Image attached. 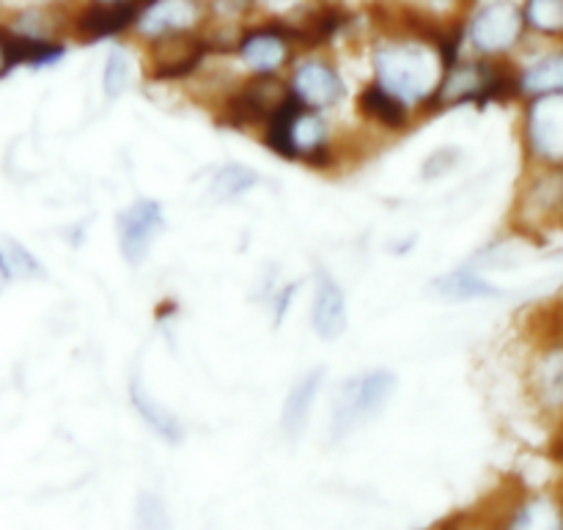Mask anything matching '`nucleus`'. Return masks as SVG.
Wrapping results in <instances>:
<instances>
[{
  "instance_id": "obj_1",
  "label": "nucleus",
  "mask_w": 563,
  "mask_h": 530,
  "mask_svg": "<svg viewBox=\"0 0 563 530\" xmlns=\"http://www.w3.org/2000/svg\"><path fill=\"white\" fill-rule=\"evenodd\" d=\"M379 86L401 102H421L438 88L440 60L421 44H394L377 53Z\"/></svg>"
},
{
  "instance_id": "obj_2",
  "label": "nucleus",
  "mask_w": 563,
  "mask_h": 530,
  "mask_svg": "<svg viewBox=\"0 0 563 530\" xmlns=\"http://www.w3.org/2000/svg\"><path fill=\"white\" fill-rule=\"evenodd\" d=\"M396 390V377L390 372H363L346 379L339 388L333 405V434L346 438L388 407Z\"/></svg>"
},
{
  "instance_id": "obj_3",
  "label": "nucleus",
  "mask_w": 563,
  "mask_h": 530,
  "mask_svg": "<svg viewBox=\"0 0 563 530\" xmlns=\"http://www.w3.org/2000/svg\"><path fill=\"white\" fill-rule=\"evenodd\" d=\"M119 245H121V256L137 267L143 264V258L148 256L152 251L154 236L163 231L165 218H163V207L157 201H148V198H137L135 203L124 209L119 214Z\"/></svg>"
},
{
  "instance_id": "obj_4",
  "label": "nucleus",
  "mask_w": 563,
  "mask_h": 530,
  "mask_svg": "<svg viewBox=\"0 0 563 530\" xmlns=\"http://www.w3.org/2000/svg\"><path fill=\"white\" fill-rule=\"evenodd\" d=\"M522 25H526V14L509 0H500L478 11L473 20V44L484 53H504L520 38Z\"/></svg>"
},
{
  "instance_id": "obj_5",
  "label": "nucleus",
  "mask_w": 563,
  "mask_h": 530,
  "mask_svg": "<svg viewBox=\"0 0 563 530\" xmlns=\"http://www.w3.org/2000/svg\"><path fill=\"white\" fill-rule=\"evenodd\" d=\"M531 141L542 157L563 159V93H542L531 108Z\"/></svg>"
},
{
  "instance_id": "obj_6",
  "label": "nucleus",
  "mask_w": 563,
  "mask_h": 530,
  "mask_svg": "<svg viewBox=\"0 0 563 530\" xmlns=\"http://www.w3.org/2000/svg\"><path fill=\"white\" fill-rule=\"evenodd\" d=\"M313 330L319 339H339L346 330V297L333 275L322 273L317 280V295H313Z\"/></svg>"
},
{
  "instance_id": "obj_7",
  "label": "nucleus",
  "mask_w": 563,
  "mask_h": 530,
  "mask_svg": "<svg viewBox=\"0 0 563 530\" xmlns=\"http://www.w3.org/2000/svg\"><path fill=\"white\" fill-rule=\"evenodd\" d=\"M322 368H313L306 377L297 379L295 388L289 390L284 401V416H280V429L289 440L302 438L308 427V418H311L313 405H317L319 388H322Z\"/></svg>"
},
{
  "instance_id": "obj_8",
  "label": "nucleus",
  "mask_w": 563,
  "mask_h": 530,
  "mask_svg": "<svg viewBox=\"0 0 563 530\" xmlns=\"http://www.w3.org/2000/svg\"><path fill=\"white\" fill-rule=\"evenodd\" d=\"M295 97L308 108H328L341 97L339 75L324 64L300 66L295 75Z\"/></svg>"
},
{
  "instance_id": "obj_9",
  "label": "nucleus",
  "mask_w": 563,
  "mask_h": 530,
  "mask_svg": "<svg viewBox=\"0 0 563 530\" xmlns=\"http://www.w3.org/2000/svg\"><path fill=\"white\" fill-rule=\"evenodd\" d=\"M192 22H196V5L190 0H157L141 16V31L148 36H159V33L190 27Z\"/></svg>"
},
{
  "instance_id": "obj_10",
  "label": "nucleus",
  "mask_w": 563,
  "mask_h": 530,
  "mask_svg": "<svg viewBox=\"0 0 563 530\" xmlns=\"http://www.w3.org/2000/svg\"><path fill=\"white\" fill-rule=\"evenodd\" d=\"M242 58H245V64L251 66V69L267 75V71L278 69V66L284 64L286 42L278 33L258 31L242 42Z\"/></svg>"
},
{
  "instance_id": "obj_11",
  "label": "nucleus",
  "mask_w": 563,
  "mask_h": 530,
  "mask_svg": "<svg viewBox=\"0 0 563 530\" xmlns=\"http://www.w3.org/2000/svg\"><path fill=\"white\" fill-rule=\"evenodd\" d=\"M132 405H135V410L141 412L143 421H146L148 427H152L154 432L165 440V443H181V438H185V429H181V423L176 421V418L170 416L163 405H157V401H154L152 396L143 390V385L137 383V379H132Z\"/></svg>"
},
{
  "instance_id": "obj_12",
  "label": "nucleus",
  "mask_w": 563,
  "mask_h": 530,
  "mask_svg": "<svg viewBox=\"0 0 563 530\" xmlns=\"http://www.w3.org/2000/svg\"><path fill=\"white\" fill-rule=\"evenodd\" d=\"M0 262H3L5 273L11 280H31L44 278V267L27 247H22L14 240H0Z\"/></svg>"
},
{
  "instance_id": "obj_13",
  "label": "nucleus",
  "mask_w": 563,
  "mask_h": 530,
  "mask_svg": "<svg viewBox=\"0 0 563 530\" xmlns=\"http://www.w3.org/2000/svg\"><path fill=\"white\" fill-rule=\"evenodd\" d=\"M522 88L528 93H563V53L550 55V58L539 60L533 69L526 71L522 77Z\"/></svg>"
},
{
  "instance_id": "obj_14",
  "label": "nucleus",
  "mask_w": 563,
  "mask_h": 530,
  "mask_svg": "<svg viewBox=\"0 0 563 530\" xmlns=\"http://www.w3.org/2000/svg\"><path fill=\"white\" fill-rule=\"evenodd\" d=\"M361 104L372 119L383 121L388 126H399L405 121V102L399 97H394L390 91H385L383 86L368 88L361 97Z\"/></svg>"
},
{
  "instance_id": "obj_15",
  "label": "nucleus",
  "mask_w": 563,
  "mask_h": 530,
  "mask_svg": "<svg viewBox=\"0 0 563 530\" xmlns=\"http://www.w3.org/2000/svg\"><path fill=\"white\" fill-rule=\"evenodd\" d=\"M258 185L256 170L245 168V165H225L214 174L212 179V192L220 198V201H229V198L242 196L245 190Z\"/></svg>"
},
{
  "instance_id": "obj_16",
  "label": "nucleus",
  "mask_w": 563,
  "mask_h": 530,
  "mask_svg": "<svg viewBox=\"0 0 563 530\" xmlns=\"http://www.w3.org/2000/svg\"><path fill=\"white\" fill-rule=\"evenodd\" d=\"M130 20L132 5H119V0H115V3H104V9L91 11V14L82 20V31H88L91 36H108V33L121 31Z\"/></svg>"
},
{
  "instance_id": "obj_17",
  "label": "nucleus",
  "mask_w": 563,
  "mask_h": 530,
  "mask_svg": "<svg viewBox=\"0 0 563 530\" xmlns=\"http://www.w3.org/2000/svg\"><path fill=\"white\" fill-rule=\"evenodd\" d=\"M526 20L537 31L561 33L563 31V0H528Z\"/></svg>"
},
{
  "instance_id": "obj_18",
  "label": "nucleus",
  "mask_w": 563,
  "mask_h": 530,
  "mask_svg": "<svg viewBox=\"0 0 563 530\" xmlns=\"http://www.w3.org/2000/svg\"><path fill=\"white\" fill-rule=\"evenodd\" d=\"M438 289L443 291V295H451V297H487V295H498V291L493 289L489 284H484L482 278H476L473 273H454L449 275V278L438 280Z\"/></svg>"
},
{
  "instance_id": "obj_19",
  "label": "nucleus",
  "mask_w": 563,
  "mask_h": 530,
  "mask_svg": "<svg viewBox=\"0 0 563 530\" xmlns=\"http://www.w3.org/2000/svg\"><path fill=\"white\" fill-rule=\"evenodd\" d=\"M126 82H130V58H126L124 49L119 47L110 49L108 60H104V75H102L104 93H108L110 99H115L121 91H124Z\"/></svg>"
},
{
  "instance_id": "obj_20",
  "label": "nucleus",
  "mask_w": 563,
  "mask_h": 530,
  "mask_svg": "<svg viewBox=\"0 0 563 530\" xmlns=\"http://www.w3.org/2000/svg\"><path fill=\"white\" fill-rule=\"evenodd\" d=\"M542 399L550 405H563V352H555L539 368Z\"/></svg>"
},
{
  "instance_id": "obj_21",
  "label": "nucleus",
  "mask_w": 563,
  "mask_h": 530,
  "mask_svg": "<svg viewBox=\"0 0 563 530\" xmlns=\"http://www.w3.org/2000/svg\"><path fill=\"white\" fill-rule=\"evenodd\" d=\"M9 273H5V267H3V262H0V291H3V286L9 284Z\"/></svg>"
},
{
  "instance_id": "obj_22",
  "label": "nucleus",
  "mask_w": 563,
  "mask_h": 530,
  "mask_svg": "<svg viewBox=\"0 0 563 530\" xmlns=\"http://www.w3.org/2000/svg\"><path fill=\"white\" fill-rule=\"evenodd\" d=\"M5 60H9V58H5V47H3V44H0V71H3Z\"/></svg>"
},
{
  "instance_id": "obj_23",
  "label": "nucleus",
  "mask_w": 563,
  "mask_h": 530,
  "mask_svg": "<svg viewBox=\"0 0 563 530\" xmlns=\"http://www.w3.org/2000/svg\"><path fill=\"white\" fill-rule=\"evenodd\" d=\"M102 3H115V0H102Z\"/></svg>"
},
{
  "instance_id": "obj_24",
  "label": "nucleus",
  "mask_w": 563,
  "mask_h": 530,
  "mask_svg": "<svg viewBox=\"0 0 563 530\" xmlns=\"http://www.w3.org/2000/svg\"><path fill=\"white\" fill-rule=\"evenodd\" d=\"M269 3H280V0H269Z\"/></svg>"
}]
</instances>
